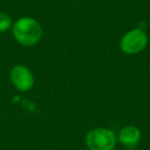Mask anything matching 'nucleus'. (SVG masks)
Segmentation results:
<instances>
[{
  "label": "nucleus",
  "mask_w": 150,
  "mask_h": 150,
  "mask_svg": "<svg viewBox=\"0 0 150 150\" xmlns=\"http://www.w3.org/2000/svg\"><path fill=\"white\" fill-rule=\"evenodd\" d=\"M11 32L16 41L24 46L35 45L42 37L41 25L31 17H22L18 19L13 24Z\"/></svg>",
  "instance_id": "f257e3e1"
},
{
  "label": "nucleus",
  "mask_w": 150,
  "mask_h": 150,
  "mask_svg": "<svg viewBox=\"0 0 150 150\" xmlns=\"http://www.w3.org/2000/svg\"><path fill=\"white\" fill-rule=\"evenodd\" d=\"M116 143V134L106 127H95L86 136V144L90 150H114Z\"/></svg>",
  "instance_id": "f03ea898"
},
{
  "label": "nucleus",
  "mask_w": 150,
  "mask_h": 150,
  "mask_svg": "<svg viewBox=\"0 0 150 150\" xmlns=\"http://www.w3.org/2000/svg\"><path fill=\"white\" fill-rule=\"evenodd\" d=\"M148 44V35L141 28L129 30L121 37L119 47L123 54H137L145 50Z\"/></svg>",
  "instance_id": "7ed1b4c3"
},
{
  "label": "nucleus",
  "mask_w": 150,
  "mask_h": 150,
  "mask_svg": "<svg viewBox=\"0 0 150 150\" xmlns=\"http://www.w3.org/2000/svg\"><path fill=\"white\" fill-rule=\"evenodd\" d=\"M9 78L13 86L20 92H28L34 86V75L32 71L25 65H15L11 69Z\"/></svg>",
  "instance_id": "20e7f679"
},
{
  "label": "nucleus",
  "mask_w": 150,
  "mask_h": 150,
  "mask_svg": "<svg viewBox=\"0 0 150 150\" xmlns=\"http://www.w3.org/2000/svg\"><path fill=\"white\" fill-rule=\"evenodd\" d=\"M142 137L141 131L135 125H125L119 131L117 140L125 147H134L140 142Z\"/></svg>",
  "instance_id": "39448f33"
},
{
  "label": "nucleus",
  "mask_w": 150,
  "mask_h": 150,
  "mask_svg": "<svg viewBox=\"0 0 150 150\" xmlns=\"http://www.w3.org/2000/svg\"><path fill=\"white\" fill-rule=\"evenodd\" d=\"M13 20L7 13H0V33H4L13 27Z\"/></svg>",
  "instance_id": "423d86ee"
},
{
  "label": "nucleus",
  "mask_w": 150,
  "mask_h": 150,
  "mask_svg": "<svg viewBox=\"0 0 150 150\" xmlns=\"http://www.w3.org/2000/svg\"><path fill=\"white\" fill-rule=\"evenodd\" d=\"M118 150H127V149H118Z\"/></svg>",
  "instance_id": "0eeeda50"
}]
</instances>
